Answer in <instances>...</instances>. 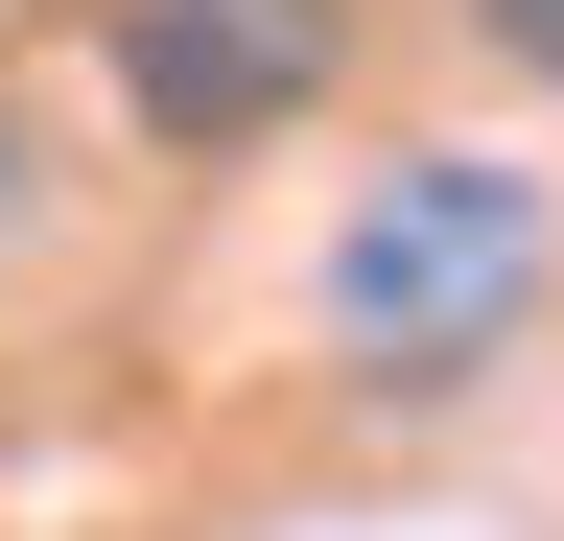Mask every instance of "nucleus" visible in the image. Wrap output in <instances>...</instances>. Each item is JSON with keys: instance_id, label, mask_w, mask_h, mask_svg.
<instances>
[{"instance_id": "f257e3e1", "label": "nucleus", "mask_w": 564, "mask_h": 541, "mask_svg": "<svg viewBox=\"0 0 564 541\" xmlns=\"http://www.w3.org/2000/svg\"><path fill=\"white\" fill-rule=\"evenodd\" d=\"M518 306H541V188L518 165L400 142L377 188H352V236H329V354L352 377H470Z\"/></svg>"}, {"instance_id": "f03ea898", "label": "nucleus", "mask_w": 564, "mask_h": 541, "mask_svg": "<svg viewBox=\"0 0 564 541\" xmlns=\"http://www.w3.org/2000/svg\"><path fill=\"white\" fill-rule=\"evenodd\" d=\"M352 0H118V118L141 142H282L329 95Z\"/></svg>"}, {"instance_id": "7ed1b4c3", "label": "nucleus", "mask_w": 564, "mask_h": 541, "mask_svg": "<svg viewBox=\"0 0 564 541\" xmlns=\"http://www.w3.org/2000/svg\"><path fill=\"white\" fill-rule=\"evenodd\" d=\"M470 47H494V72H541V95H564V0H470Z\"/></svg>"}]
</instances>
